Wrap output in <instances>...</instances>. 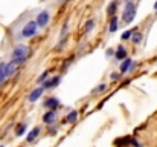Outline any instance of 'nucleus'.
Listing matches in <instances>:
<instances>
[{
    "mask_svg": "<svg viewBox=\"0 0 157 147\" xmlns=\"http://www.w3.org/2000/svg\"><path fill=\"white\" fill-rule=\"evenodd\" d=\"M131 35H133V31H125V32L121 35V38H122V40H130Z\"/></svg>",
    "mask_w": 157,
    "mask_h": 147,
    "instance_id": "obj_20",
    "label": "nucleus"
},
{
    "mask_svg": "<svg viewBox=\"0 0 157 147\" xmlns=\"http://www.w3.org/2000/svg\"><path fill=\"white\" fill-rule=\"evenodd\" d=\"M110 78H111V80H118V78H119V75H118V74H111Z\"/></svg>",
    "mask_w": 157,
    "mask_h": 147,
    "instance_id": "obj_25",
    "label": "nucleus"
},
{
    "mask_svg": "<svg viewBox=\"0 0 157 147\" xmlns=\"http://www.w3.org/2000/svg\"><path fill=\"white\" fill-rule=\"evenodd\" d=\"M48 75H49V72H48V70H46V72H43L41 75L38 77V83H44V81H46V78H48Z\"/></svg>",
    "mask_w": 157,
    "mask_h": 147,
    "instance_id": "obj_19",
    "label": "nucleus"
},
{
    "mask_svg": "<svg viewBox=\"0 0 157 147\" xmlns=\"http://www.w3.org/2000/svg\"><path fill=\"white\" fill-rule=\"evenodd\" d=\"M134 15H136V6H134L133 2H127L125 5V9H124V14H122V20L125 23H131Z\"/></svg>",
    "mask_w": 157,
    "mask_h": 147,
    "instance_id": "obj_2",
    "label": "nucleus"
},
{
    "mask_svg": "<svg viewBox=\"0 0 157 147\" xmlns=\"http://www.w3.org/2000/svg\"><path fill=\"white\" fill-rule=\"evenodd\" d=\"M43 92H44V86H40V87L34 89V90L29 93V96H28V101H29V103H35V101H38L40 98H41V95H43Z\"/></svg>",
    "mask_w": 157,
    "mask_h": 147,
    "instance_id": "obj_5",
    "label": "nucleus"
},
{
    "mask_svg": "<svg viewBox=\"0 0 157 147\" xmlns=\"http://www.w3.org/2000/svg\"><path fill=\"white\" fill-rule=\"evenodd\" d=\"M17 63L14 61V60H11L9 63H6V77H12L14 74H15V70H17Z\"/></svg>",
    "mask_w": 157,
    "mask_h": 147,
    "instance_id": "obj_7",
    "label": "nucleus"
},
{
    "mask_svg": "<svg viewBox=\"0 0 157 147\" xmlns=\"http://www.w3.org/2000/svg\"><path fill=\"white\" fill-rule=\"evenodd\" d=\"M49 18H51V14H49V11H41L38 15H37V23H38V26L40 28H44L46 24L49 23Z\"/></svg>",
    "mask_w": 157,
    "mask_h": 147,
    "instance_id": "obj_4",
    "label": "nucleus"
},
{
    "mask_svg": "<svg viewBox=\"0 0 157 147\" xmlns=\"http://www.w3.org/2000/svg\"><path fill=\"white\" fill-rule=\"evenodd\" d=\"M93 26H95V21H93V20H88V21L85 23V32H90V31L93 29Z\"/></svg>",
    "mask_w": 157,
    "mask_h": 147,
    "instance_id": "obj_18",
    "label": "nucleus"
},
{
    "mask_svg": "<svg viewBox=\"0 0 157 147\" xmlns=\"http://www.w3.org/2000/svg\"><path fill=\"white\" fill-rule=\"evenodd\" d=\"M26 58H28V57H20V58H12V60H14L17 64H21V63H25V61H26Z\"/></svg>",
    "mask_w": 157,
    "mask_h": 147,
    "instance_id": "obj_21",
    "label": "nucleus"
},
{
    "mask_svg": "<svg viewBox=\"0 0 157 147\" xmlns=\"http://www.w3.org/2000/svg\"><path fill=\"white\" fill-rule=\"evenodd\" d=\"M108 31H110V32H116V31H118V18H116L115 15H113V18H111V21H110Z\"/></svg>",
    "mask_w": 157,
    "mask_h": 147,
    "instance_id": "obj_15",
    "label": "nucleus"
},
{
    "mask_svg": "<svg viewBox=\"0 0 157 147\" xmlns=\"http://www.w3.org/2000/svg\"><path fill=\"white\" fill-rule=\"evenodd\" d=\"M104 90H105V84H99V86H98L93 92H95V93H98V92H104Z\"/></svg>",
    "mask_w": 157,
    "mask_h": 147,
    "instance_id": "obj_22",
    "label": "nucleus"
},
{
    "mask_svg": "<svg viewBox=\"0 0 157 147\" xmlns=\"http://www.w3.org/2000/svg\"><path fill=\"white\" fill-rule=\"evenodd\" d=\"M154 9H155V12H157V2L154 3Z\"/></svg>",
    "mask_w": 157,
    "mask_h": 147,
    "instance_id": "obj_26",
    "label": "nucleus"
},
{
    "mask_svg": "<svg viewBox=\"0 0 157 147\" xmlns=\"http://www.w3.org/2000/svg\"><path fill=\"white\" fill-rule=\"evenodd\" d=\"M55 118H57V110H48L43 115V122H46L49 126L51 122H55Z\"/></svg>",
    "mask_w": 157,
    "mask_h": 147,
    "instance_id": "obj_6",
    "label": "nucleus"
},
{
    "mask_svg": "<svg viewBox=\"0 0 157 147\" xmlns=\"http://www.w3.org/2000/svg\"><path fill=\"white\" fill-rule=\"evenodd\" d=\"M76 118H78V112H76V110H72V112H69V115L66 116V122L72 124V122L76 121Z\"/></svg>",
    "mask_w": 157,
    "mask_h": 147,
    "instance_id": "obj_13",
    "label": "nucleus"
},
{
    "mask_svg": "<svg viewBox=\"0 0 157 147\" xmlns=\"http://www.w3.org/2000/svg\"><path fill=\"white\" fill-rule=\"evenodd\" d=\"M60 77H54V78H51V80H48V81H44L43 83V86H44V89H52V87H57V84L60 83Z\"/></svg>",
    "mask_w": 157,
    "mask_h": 147,
    "instance_id": "obj_9",
    "label": "nucleus"
},
{
    "mask_svg": "<svg viewBox=\"0 0 157 147\" xmlns=\"http://www.w3.org/2000/svg\"><path fill=\"white\" fill-rule=\"evenodd\" d=\"M115 57H116L118 60H125V58H127V51H125V47L119 46L118 51H116V54H115Z\"/></svg>",
    "mask_w": 157,
    "mask_h": 147,
    "instance_id": "obj_12",
    "label": "nucleus"
},
{
    "mask_svg": "<svg viewBox=\"0 0 157 147\" xmlns=\"http://www.w3.org/2000/svg\"><path fill=\"white\" fill-rule=\"evenodd\" d=\"M37 29H38V23L37 21H28L23 29L20 32V38H31L37 34Z\"/></svg>",
    "mask_w": 157,
    "mask_h": 147,
    "instance_id": "obj_1",
    "label": "nucleus"
},
{
    "mask_svg": "<svg viewBox=\"0 0 157 147\" xmlns=\"http://www.w3.org/2000/svg\"><path fill=\"white\" fill-rule=\"evenodd\" d=\"M133 43H136V44H139L140 41H142V34H139V32H134L133 34Z\"/></svg>",
    "mask_w": 157,
    "mask_h": 147,
    "instance_id": "obj_17",
    "label": "nucleus"
},
{
    "mask_svg": "<svg viewBox=\"0 0 157 147\" xmlns=\"http://www.w3.org/2000/svg\"><path fill=\"white\" fill-rule=\"evenodd\" d=\"M44 106H46L49 110H55L58 106H60V101H58V98H55V96H52V98H49V100L44 103Z\"/></svg>",
    "mask_w": 157,
    "mask_h": 147,
    "instance_id": "obj_8",
    "label": "nucleus"
},
{
    "mask_svg": "<svg viewBox=\"0 0 157 147\" xmlns=\"http://www.w3.org/2000/svg\"><path fill=\"white\" fill-rule=\"evenodd\" d=\"M6 78V63H0V83L5 81Z\"/></svg>",
    "mask_w": 157,
    "mask_h": 147,
    "instance_id": "obj_14",
    "label": "nucleus"
},
{
    "mask_svg": "<svg viewBox=\"0 0 157 147\" xmlns=\"http://www.w3.org/2000/svg\"><path fill=\"white\" fill-rule=\"evenodd\" d=\"M115 8H116V2H113V3H111V5L108 6V14H113L111 11H115Z\"/></svg>",
    "mask_w": 157,
    "mask_h": 147,
    "instance_id": "obj_23",
    "label": "nucleus"
},
{
    "mask_svg": "<svg viewBox=\"0 0 157 147\" xmlns=\"http://www.w3.org/2000/svg\"><path fill=\"white\" fill-rule=\"evenodd\" d=\"M29 54V47L28 46H23V44H18L14 47L12 51V58H20V57H28Z\"/></svg>",
    "mask_w": 157,
    "mask_h": 147,
    "instance_id": "obj_3",
    "label": "nucleus"
},
{
    "mask_svg": "<svg viewBox=\"0 0 157 147\" xmlns=\"http://www.w3.org/2000/svg\"><path fill=\"white\" fill-rule=\"evenodd\" d=\"M26 122H23V124H20L18 129L15 130V136H21V135H25V130H26Z\"/></svg>",
    "mask_w": 157,
    "mask_h": 147,
    "instance_id": "obj_16",
    "label": "nucleus"
},
{
    "mask_svg": "<svg viewBox=\"0 0 157 147\" xmlns=\"http://www.w3.org/2000/svg\"><path fill=\"white\" fill-rule=\"evenodd\" d=\"M0 147H5V145H0Z\"/></svg>",
    "mask_w": 157,
    "mask_h": 147,
    "instance_id": "obj_27",
    "label": "nucleus"
},
{
    "mask_svg": "<svg viewBox=\"0 0 157 147\" xmlns=\"http://www.w3.org/2000/svg\"><path fill=\"white\" fill-rule=\"evenodd\" d=\"M131 66H133V60H131V58H125V60L121 63V72H122V74H127Z\"/></svg>",
    "mask_w": 157,
    "mask_h": 147,
    "instance_id": "obj_10",
    "label": "nucleus"
},
{
    "mask_svg": "<svg viewBox=\"0 0 157 147\" xmlns=\"http://www.w3.org/2000/svg\"><path fill=\"white\" fill-rule=\"evenodd\" d=\"M131 144H133L134 147H142V144H140L139 141H136V139H131Z\"/></svg>",
    "mask_w": 157,
    "mask_h": 147,
    "instance_id": "obj_24",
    "label": "nucleus"
},
{
    "mask_svg": "<svg viewBox=\"0 0 157 147\" xmlns=\"http://www.w3.org/2000/svg\"><path fill=\"white\" fill-rule=\"evenodd\" d=\"M38 135H40V127H34V129H32V130L28 133V136H26V141H28V142H32V141H34V139H35Z\"/></svg>",
    "mask_w": 157,
    "mask_h": 147,
    "instance_id": "obj_11",
    "label": "nucleus"
}]
</instances>
